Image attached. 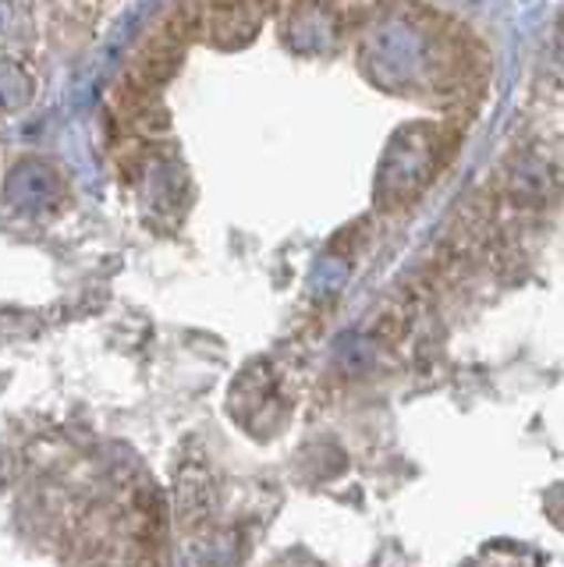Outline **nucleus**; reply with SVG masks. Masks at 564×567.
<instances>
[{"label":"nucleus","instance_id":"nucleus-1","mask_svg":"<svg viewBox=\"0 0 564 567\" xmlns=\"http://www.w3.org/2000/svg\"><path fill=\"white\" fill-rule=\"evenodd\" d=\"M129 0H0V124L40 103L54 71L90 47Z\"/></svg>","mask_w":564,"mask_h":567}]
</instances>
